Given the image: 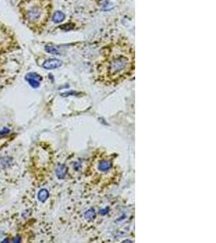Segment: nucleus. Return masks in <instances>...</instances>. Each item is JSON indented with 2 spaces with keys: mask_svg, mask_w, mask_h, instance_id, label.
Returning <instances> with one entry per match:
<instances>
[{
  "mask_svg": "<svg viewBox=\"0 0 216 243\" xmlns=\"http://www.w3.org/2000/svg\"><path fill=\"white\" fill-rule=\"evenodd\" d=\"M134 69V50L126 39L112 41L105 46L96 65L97 77L101 82L112 84L128 78Z\"/></svg>",
  "mask_w": 216,
  "mask_h": 243,
  "instance_id": "nucleus-1",
  "label": "nucleus"
},
{
  "mask_svg": "<svg viewBox=\"0 0 216 243\" xmlns=\"http://www.w3.org/2000/svg\"><path fill=\"white\" fill-rule=\"evenodd\" d=\"M24 24L35 33H41L52 16V0H21L19 4Z\"/></svg>",
  "mask_w": 216,
  "mask_h": 243,
  "instance_id": "nucleus-2",
  "label": "nucleus"
},
{
  "mask_svg": "<svg viewBox=\"0 0 216 243\" xmlns=\"http://www.w3.org/2000/svg\"><path fill=\"white\" fill-rule=\"evenodd\" d=\"M62 62L58 59H50L43 63V68L47 70H53L61 67Z\"/></svg>",
  "mask_w": 216,
  "mask_h": 243,
  "instance_id": "nucleus-3",
  "label": "nucleus"
},
{
  "mask_svg": "<svg viewBox=\"0 0 216 243\" xmlns=\"http://www.w3.org/2000/svg\"><path fill=\"white\" fill-rule=\"evenodd\" d=\"M38 78H41V76H40L39 75L36 74V73H29V74H28V76H26L28 82H29V84L33 88H38L40 86L39 81L37 80Z\"/></svg>",
  "mask_w": 216,
  "mask_h": 243,
  "instance_id": "nucleus-4",
  "label": "nucleus"
},
{
  "mask_svg": "<svg viewBox=\"0 0 216 243\" xmlns=\"http://www.w3.org/2000/svg\"><path fill=\"white\" fill-rule=\"evenodd\" d=\"M112 166H113V165H112L111 161L104 160V161H101V162L99 163L98 169L101 172H106L111 169Z\"/></svg>",
  "mask_w": 216,
  "mask_h": 243,
  "instance_id": "nucleus-5",
  "label": "nucleus"
},
{
  "mask_svg": "<svg viewBox=\"0 0 216 243\" xmlns=\"http://www.w3.org/2000/svg\"><path fill=\"white\" fill-rule=\"evenodd\" d=\"M64 18H65V15H64L62 12H61V11H56V12L53 15L52 20L53 21L55 22V23H60V22H62L64 20Z\"/></svg>",
  "mask_w": 216,
  "mask_h": 243,
  "instance_id": "nucleus-6",
  "label": "nucleus"
},
{
  "mask_svg": "<svg viewBox=\"0 0 216 243\" xmlns=\"http://www.w3.org/2000/svg\"><path fill=\"white\" fill-rule=\"evenodd\" d=\"M49 197V192L47 190L42 189L39 191L38 193V200L42 202H45Z\"/></svg>",
  "mask_w": 216,
  "mask_h": 243,
  "instance_id": "nucleus-7",
  "label": "nucleus"
},
{
  "mask_svg": "<svg viewBox=\"0 0 216 243\" xmlns=\"http://www.w3.org/2000/svg\"><path fill=\"white\" fill-rule=\"evenodd\" d=\"M66 173V168L64 165H60L57 169V175L59 178H62L65 177Z\"/></svg>",
  "mask_w": 216,
  "mask_h": 243,
  "instance_id": "nucleus-8",
  "label": "nucleus"
},
{
  "mask_svg": "<svg viewBox=\"0 0 216 243\" xmlns=\"http://www.w3.org/2000/svg\"><path fill=\"white\" fill-rule=\"evenodd\" d=\"M94 217H95V212H94L93 209H90L85 213V218L88 220H93Z\"/></svg>",
  "mask_w": 216,
  "mask_h": 243,
  "instance_id": "nucleus-9",
  "label": "nucleus"
}]
</instances>
